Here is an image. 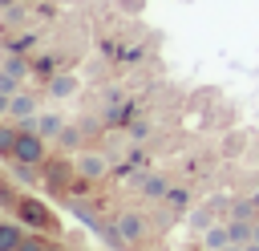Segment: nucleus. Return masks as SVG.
Here are the masks:
<instances>
[{
    "label": "nucleus",
    "mask_w": 259,
    "mask_h": 251,
    "mask_svg": "<svg viewBox=\"0 0 259 251\" xmlns=\"http://www.w3.org/2000/svg\"><path fill=\"white\" fill-rule=\"evenodd\" d=\"M12 162H24V166H45V162H49V138H40V134H36V126H16Z\"/></svg>",
    "instance_id": "obj_1"
},
{
    "label": "nucleus",
    "mask_w": 259,
    "mask_h": 251,
    "mask_svg": "<svg viewBox=\"0 0 259 251\" xmlns=\"http://www.w3.org/2000/svg\"><path fill=\"white\" fill-rule=\"evenodd\" d=\"M12 206H16V219H20V223H28V227H36V231H57V227H61V223H57V215H53L40 198H16Z\"/></svg>",
    "instance_id": "obj_2"
},
{
    "label": "nucleus",
    "mask_w": 259,
    "mask_h": 251,
    "mask_svg": "<svg viewBox=\"0 0 259 251\" xmlns=\"http://www.w3.org/2000/svg\"><path fill=\"white\" fill-rule=\"evenodd\" d=\"M73 166H77L81 182H97V178H105V174H109V158H105V154H77V158H73Z\"/></svg>",
    "instance_id": "obj_3"
},
{
    "label": "nucleus",
    "mask_w": 259,
    "mask_h": 251,
    "mask_svg": "<svg viewBox=\"0 0 259 251\" xmlns=\"http://www.w3.org/2000/svg\"><path fill=\"white\" fill-rule=\"evenodd\" d=\"M40 113V101H36V93H12V101H8V117L12 121H32Z\"/></svg>",
    "instance_id": "obj_4"
},
{
    "label": "nucleus",
    "mask_w": 259,
    "mask_h": 251,
    "mask_svg": "<svg viewBox=\"0 0 259 251\" xmlns=\"http://www.w3.org/2000/svg\"><path fill=\"white\" fill-rule=\"evenodd\" d=\"M117 235L125 239V243H142V235H146V219L138 215V211H125V215H117Z\"/></svg>",
    "instance_id": "obj_5"
},
{
    "label": "nucleus",
    "mask_w": 259,
    "mask_h": 251,
    "mask_svg": "<svg viewBox=\"0 0 259 251\" xmlns=\"http://www.w3.org/2000/svg\"><path fill=\"white\" fill-rule=\"evenodd\" d=\"M235 239H231V227L227 223H210L206 231H202V247L206 251H223V247H231Z\"/></svg>",
    "instance_id": "obj_6"
},
{
    "label": "nucleus",
    "mask_w": 259,
    "mask_h": 251,
    "mask_svg": "<svg viewBox=\"0 0 259 251\" xmlns=\"http://www.w3.org/2000/svg\"><path fill=\"white\" fill-rule=\"evenodd\" d=\"M49 97H57V101H65V97H73L77 93V77L73 73H57V77H49Z\"/></svg>",
    "instance_id": "obj_7"
},
{
    "label": "nucleus",
    "mask_w": 259,
    "mask_h": 251,
    "mask_svg": "<svg viewBox=\"0 0 259 251\" xmlns=\"http://www.w3.org/2000/svg\"><path fill=\"white\" fill-rule=\"evenodd\" d=\"M32 126H36V134H40V138H49V142H53V138H61L65 117H61V113H36V117H32Z\"/></svg>",
    "instance_id": "obj_8"
},
{
    "label": "nucleus",
    "mask_w": 259,
    "mask_h": 251,
    "mask_svg": "<svg viewBox=\"0 0 259 251\" xmlns=\"http://www.w3.org/2000/svg\"><path fill=\"white\" fill-rule=\"evenodd\" d=\"M227 227H231V239H235V243H251V239H255V219L231 215V219H227Z\"/></svg>",
    "instance_id": "obj_9"
},
{
    "label": "nucleus",
    "mask_w": 259,
    "mask_h": 251,
    "mask_svg": "<svg viewBox=\"0 0 259 251\" xmlns=\"http://www.w3.org/2000/svg\"><path fill=\"white\" fill-rule=\"evenodd\" d=\"M20 243H24L20 227H16V223H0V251H16Z\"/></svg>",
    "instance_id": "obj_10"
},
{
    "label": "nucleus",
    "mask_w": 259,
    "mask_h": 251,
    "mask_svg": "<svg viewBox=\"0 0 259 251\" xmlns=\"http://www.w3.org/2000/svg\"><path fill=\"white\" fill-rule=\"evenodd\" d=\"M0 69H8V73H12V77H20V81L28 77V61H24V57H4V61H0Z\"/></svg>",
    "instance_id": "obj_11"
},
{
    "label": "nucleus",
    "mask_w": 259,
    "mask_h": 251,
    "mask_svg": "<svg viewBox=\"0 0 259 251\" xmlns=\"http://www.w3.org/2000/svg\"><path fill=\"white\" fill-rule=\"evenodd\" d=\"M73 170H77V166H61V162H57V166H49L45 178H49L53 186H69V174H73Z\"/></svg>",
    "instance_id": "obj_12"
},
{
    "label": "nucleus",
    "mask_w": 259,
    "mask_h": 251,
    "mask_svg": "<svg viewBox=\"0 0 259 251\" xmlns=\"http://www.w3.org/2000/svg\"><path fill=\"white\" fill-rule=\"evenodd\" d=\"M16 146V126H0V158H12Z\"/></svg>",
    "instance_id": "obj_13"
},
{
    "label": "nucleus",
    "mask_w": 259,
    "mask_h": 251,
    "mask_svg": "<svg viewBox=\"0 0 259 251\" xmlns=\"http://www.w3.org/2000/svg\"><path fill=\"white\" fill-rule=\"evenodd\" d=\"M57 142H61V150H77V146H81V134H77V130H73V126H65V130H61V138H57Z\"/></svg>",
    "instance_id": "obj_14"
},
{
    "label": "nucleus",
    "mask_w": 259,
    "mask_h": 251,
    "mask_svg": "<svg viewBox=\"0 0 259 251\" xmlns=\"http://www.w3.org/2000/svg\"><path fill=\"white\" fill-rule=\"evenodd\" d=\"M142 190H146L150 198H158V194H166V182H162V178H142Z\"/></svg>",
    "instance_id": "obj_15"
},
{
    "label": "nucleus",
    "mask_w": 259,
    "mask_h": 251,
    "mask_svg": "<svg viewBox=\"0 0 259 251\" xmlns=\"http://www.w3.org/2000/svg\"><path fill=\"white\" fill-rule=\"evenodd\" d=\"M0 89H4V93H16V89H20V77H12L8 69H0Z\"/></svg>",
    "instance_id": "obj_16"
},
{
    "label": "nucleus",
    "mask_w": 259,
    "mask_h": 251,
    "mask_svg": "<svg viewBox=\"0 0 259 251\" xmlns=\"http://www.w3.org/2000/svg\"><path fill=\"white\" fill-rule=\"evenodd\" d=\"M45 247H49V243H45V239H24V243H20V247H16V251H45Z\"/></svg>",
    "instance_id": "obj_17"
},
{
    "label": "nucleus",
    "mask_w": 259,
    "mask_h": 251,
    "mask_svg": "<svg viewBox=\"0 0 259 251\" xmlns=\"http://www.w3.org/2000/svg\"><path fill=\"white\" fill-rule=\"evenodd\" d=\"M8 101H12V93H4V89H0V117L8 113Z\"/></svg>",
    "instance_id": "obj_18"
},
{
    "label": "nucleus",
    "mask_w": 259,
    "mask_h": 251,
    "mask_svg": "<svg viewBox=\"0 0 259 251\" xmlns=\"http://www.w3.org/2000/svg\"><path fill=\"white\" fill-rule=\"evenodd\" d=\"M243 251H259V239H251V243H243Z\"/></svg>",
    "instance_id": "obj_19"
},
{
    "label": "nucleus",
    "mask_w": 259,
    "mask_h": 251,
    "mask_svg": "<svg viewBox=\"0 0 259 251\" xmlns=\"http://www.w3.org/2000/svg\"><path fill=\"white\" fill-rule=\"evenodd\" d=\"M223 251H243V243H231V247H223Z\"/></svg>",
    "instance_id": "obj_20"
},
{
    "label": "nucleus",
    "mask_w": 259,
    "mask_h": 251,
    "mask_svg": "<svg viewBox=\"0 0 259 251\" xmlns=\"http://www.w3.org/2000/svg\"><path fill=\"white\" fill-rule=\"evenodd\" d=\"M45 251H65V247H61V243H49V247H45Z\"/></svg>",
    "instance_id": "obj_21"
},
{
    "label": "nucleus",
    "mask_w": 259,
    "mask_h": 251,
    "mask_svg": "<svg viewBox=\"0 0 259 251\" xmlns=\"http://www.w3.org/2000/svg\"><path fill=\"white\" fill-rule=\"evenodd\" d=\"M12 4H16V0H0V8H12Z\"/></svg>",
    "instance_id": "obj_22"
},
{
    "label": "nucleus",
    "mask_w": 259,
    "mask_h": 251,
    "mask_svg": "<svg viewBox=\"0 0 259 251\" xmlns=\"http://www.w3.org/2000/svg\"><path fill=\"white\" fill-rule=\"evenodd\" d=\"M255 239H259V219H255Z\"/></svg>",
    "instance_id": "obj_23"
},
{
    "label": "nucleus",
    "mask_w": 259,
    "mask_h": 251,
    "mask_svg": "<svg viewBox=\"0 0 259 251\" xmlns=\"http://www.w3.org/2000/svg\"><path fill=\"white\" fill-rule=\"evenodd\" d=\"M190 251H206V247H190Z\"/></svg>",
    "instance_id": "obj_24"
},
{
    "label": "nucleus",
    "mask_w": 259,
    "mask_h": 251,
    "mask_svg": "<svg viewBox=\"0 0 259 251\" xmlns=\"http://www.w3.org/2000/svg\"><path fill=\"white\" fill-rule=\"evenodd\" d=\"M0 186H4V178H0Z\"/></svg>",
    "instance_id": "obj_25"
}]
</instances>
